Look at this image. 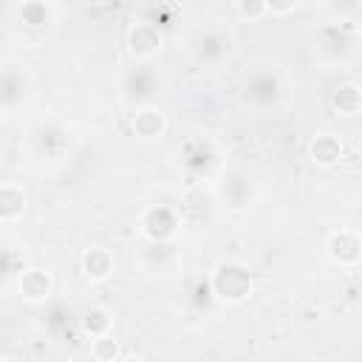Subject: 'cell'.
Segmentation results:
<instances>
[{
	"label": "cell",
	"instance_id": "cell-6",
	"mask_svg": "<svg viewBox=\"0 0 362 362\" xmlns=\"http://www.w3.org/2000/svg\"><path fill=\"white\" fill-rule=\"evenodd\" d=\"M345 147H342V139L334 136V133H317L311 141H308V158L317 164V167H334L339 164Z\"/></svg>",
	"mask_w": 362,
	"mask_h": 362
},
{
	"label": "cell",
	"instance_id": "cell-16",
	"mask_svg": "<svg viewBox=\"0 0 362 362\" xmlns=\"http://www.w3.org/2000/svg\"><path fill=\"white\" fill-rule=\"evenodd\" d=\"M263 3H266V11H272L277 17H286V14H291L297 8L300 0H263Z\"/></svg>",
	"mask_w": 362,
	"mask_h": 362
},
{
	"label": "cell",
	"instance_id": "cell-5",
	"mask_svg": "<svg viewBox=\"0 0 362 362\" xmlns=\"http://www.w3.org/2000/svg\"><path fill=\"white\" fill-rule=\"evenodd\" d=\"M161 31L158 25L153 23H136L130 31H127V48L133 57L139 59H153L158 51H161Z\"/></svg>",
	"mask_w": 362,
	"mask_h": 362
},
{
	"label": "cell",
	"instance_id": "cell-8",
	"mask_svg": "<svg viewBox=\"0 0 362 362\" xmlns=\"http://www.w3.org/2000/svg\"><path fill=\"white\" fill-rule=\"evenodd\" d=\"M130 127H133V133H136L139 139L150 141V139H158V136L167 130V116H164L158 107L144 105V107H139V110L133 113Z\"/></svg>",
	"mask_w": 362,
	"mask_h": 362
},
{
	"label": "cell",
	"instance_id": "cell-11",
	"mask_svg": "<svg viewBox=\"0 0 362 362\" xmlns=\"http://www.w3.org/2000/svg\"><path fill=\"white\" fill-rule=\"evenodd\" d=\"M221 187H223V195H226L229 206L240 209V206L249 204L252 184H249V178H246L243 173H229V175H223V184H221Z\"/></svg>",
	"mask_w": 362,
	"mask_h": 362
},
{
	"label": "cell",
	"instance_id": "cell-12",
	"mask_svg": "<svg viewBox=\"0 0 362 362\" xmlns=\"http://www.w3.org/2000/svg\"><path fill=\"white\" fill-rule=\"evenodd\" d=\"M110 328H113V317H110V311L107 308H90V311H85V317H82V331L93 339V337H102V334H110Z\"/></svg>",
	"mask_w": 362,
	"mask_h": 362
},
{
	"label": "cell",
	"instance_id": "cell-2",
	"mask_svg": "<svg viewBox=\"0 0 362 362\" xmlns=\"http://www.w3.org/2000/svg\"><path fill=\"white\" fill-rule=\"evenodd\" d=\"M139 226H141V235L153 243H167L170 238H175L178 226H181V215L178 209L167 206V204H153L141 212L139 218Z\"/></svg>",
	"mask_w": 362,
	"mask_h": 362
},
{
	"label": "cell",
	"instance_id": "cell-4",
	"mask_svg": "<svg viewBox=\"0 0 362 362\" xmlns=\"http://www.w3.org/2000/svg\"><path fill=\"white\" fill-rule=\"evenodd\" d=\"M17 291L25 303L37 305V303H45L51 294H54V277L51 272L45 269H25L17 280Z\"/></svg>",
	"mask_w": 362,
	"mask_h": 362
},
{
	"label": "cell",
	"instance_id": "cell-1",
	"mask_svg": "<svg viewBox=\"0 0 362 362\" xmlns=\"http://www.w3.org/2000/svg\"><path fill=\"white\" fill-rule=\"evenodd\" d=\"M209 288L212 294L221 300V303H229V305H238L243 303L252 288H255V277L249 272V266L238 263V260H229V263H221L209 280Z\"/></svg>",
	"mask_w": 362,
	"mask_h": 362
},
{
	"label": "cell",
	"instance_id": "cell-7",
	"mask_svg": "<svg viewBox=\"0 0 362 362\" xmlns=\"http://www.w3.org/2000/svg\"><path fill=\"white\" fill-rule=\"evenodd\" d=\"M79 263H82V274H85L90 283L107 280V277L113 274V269H116V260H113L110 249H105V246H90V249H85Z\"/></svg>",
	"mask_w": 362,
	"mask_h": 362
},
{
	"label": "cell",
	"instance_id": "cell-9",
	"mask_svg": "<svg viewBox=\"0 0 362 362\" xmlns=\"http://www.w3.org/2000/svg\"><path fill=\"white\" fill-rule=\"evenodd\" d=\"M28 195L17 184H0V223H14L25 215Z\"/></svg>",
	"mask_w": 362,
	"mask_h": 362
},
{
	"label": "cell",
	"instance_id": "cell-3",
	"mask_svg": "<svg viewBox=\"0 0 362 362\" xmlns=\"http://www.w3.org/2000/svg\"><path fill=\"white\" fill-rule=\"evenodd\" d=\"M328 257L334 266L339 269H354L362 257V240H359V232L356 229H337L331 232L328 238V246H325Z\"/></svg>",
	"mask_w": 362,
	"mask_h": 362
},
{
	"label": "cell",
	"instance_id": "cell-15",
	"mask_svg": "<svg viewBox=\"0 0 362 362\" xmlns=\"http://www.w3.org/2000/svg\"><path fill=\"white\" fill-rule=\"evenodd\" d=\"M238 14L243 20H260L269 11H266V3L263 0H238Z\"/></svg>",
	"mask_w": 362,
	"mask_h": 362
},
{
	"label": "cell",
	"instance_id": "cell-10",
	"mask_svg": "<svg viewBox=\"0 0 362 362\" xmlns=\"http://www.w3.org/2000/svg\"><path fill=\"white\" fill-rule=\"evenodd\" d=\"M331 105L339 116H356L362 110V90L356 82H342L334 93H331Z\"/></svg>",
	"mask_w": 362,
	"mask_h": 362
},
{
	"label": "cell",
	"instance_id": "cell-14",
	"mask_svg": "<svg viewBox=\"0 0 362 362\" xmlns=\"http://www.w3.org/2000/svg\"><path fill=\"white\" fill-rule=\"evenodd\" d=\"M48 14H51V8H48L45 0H25L23 8H20V20H23V25H28V28L45 25V23H48Z\"/></svg>",
	"mask_w": 362,
	"mask_h": 362
},
{
	"label": "cell",
	"instance_id": "cell-13",
	"mask_svg": "<svg viewBox=\"0 0 362 362\" xmlns=\"http://www.w3.org/2000/svg\"><path fill=\"white\" fill-rule=\"evenodd\" d=\"M90 356H93L96 362H113V359L122 356V345H119V339H113L110 334L93 337V342H90Z\"/></svg>",
	"mask_w": 362,
	"mask_h": 362
}]
</instances>
